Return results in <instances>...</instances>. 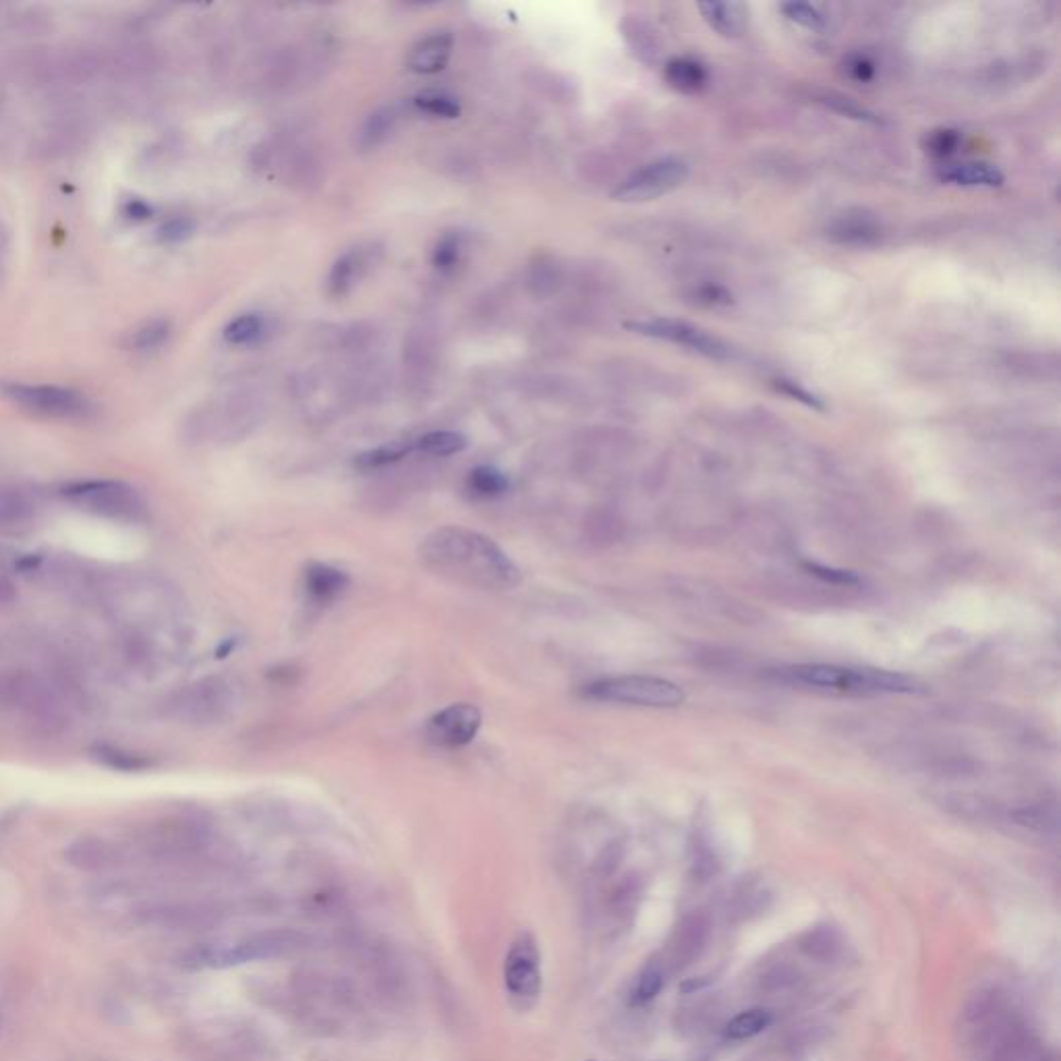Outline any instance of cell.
Returning a JSON list of instances; mask_svg holds the SVG:
<instances>
[{
    "instance_id": "9a60e30c",
    "label": "cell",
    "mask_w": 1061,
    "mask_h": 1061,
    "mask_svg": "<svg viewBox=\"0 0 1061 1061\" xmlns=\"http://www.w3.org/2000/svg\"><path fill=\"white\" fill-rule=\"evenodd\" d=\"M347 589H349L347 572H342L328 564H320V562H313L307 566L305 591L313 601H318V604H330V601L338 599Z\"/></svg>"
},
{
    "instance_id": "8fae6325",
    "label": "cell",
    "mask_w": 1061,
    "mask_h": 1061,
    "mask_svg": "<svg viewBox=\"0 0 1061 1061\" xmlns=\"http://www.w3.org/2000/svg\"><path fill=\"white\" fill-rule=\"evenodd\" d=\"M481 722V711L475 705L454 703L429 718L425 736L440 749H461L475 740Z\"/></svg>"
},
{
    "instance_id": "e575fe53",
    "label": "cell",
    "mask_w": 1061,
    "mask_h": 1061,
    "mask_svg": "<svg viewBox=\"0 0 1061 1061\" xmlns=\"http://www.w3.org/2000/svg\"><path fill=\"white\" fill-rule=\"evenodd\" d=\"M778 390L784 392V394H788V396H792V398H796V400H800V403H805V405L813 407V409H823V403H821V400H819L815 394H811L809 390L800 388L796 382L778 380Z\"/></svg>"
},
{
    "instance_id": "603a6c76",
    "label": "cell",
    "mask_w": 1061,
    "mask_h": 1061,
    "mask_svg": "<svg viewBox=\"0 0 1061 1061\" xmlns=\"http://www.w3.org/2000/svg\"><path fill=\"white\" fill-rule=\"evenodd\" d=\"M413 450V446L409 444H403V442H392V444H384V446H378V448H371L363 454L357 456L355 465L363 471H371V469H382V467H388V465H394L398 461H403V458Z\"/></svg>"
},
{
    "instance_id": "4dcf8cb0",
    "label": "cell",
    "mask_w": 1061,
    "mask_h": 1061,
    "mask_svg": "<svg viewBox=\"0 0 1061 1061\" xmlns=\"http://www.w3.org/2000/svg\"><path fill=\"white\" fill-rule=\"evenodd\" d=\"M415 104L429 112L434 114V117H444V119H454L458 117V104L450 98V96H444V94H425V96H419L415 100Z\"/></svg>"
},
{
    "instance_id": "ffe728a7",
    "label": "cell",
    "mask_w": 1061,
    "mask_h": 1061,
    "mask_svg": "<svg viewBox=\"0 0 1061 1061\" xmlns=\"http://www.w3.org/2000/svg\"><path fill=\"white\" fill-rule=\"evenodd\" d=\"M361 270H363V255H361V251L344 253L340 260H336V264L332 266V272H330V278H328L330 293L334 297L347 295L353 289V284L357 282Z\"/></svg>"
},
{
    "instance_id": "d590c367",
    "label": "cell",
    "mask_w": 1061,
    "mask_h": 1061,
    "mask_svg": "<svg viewBox=\"0 0 1061 1061\" xmlns=\"http://www.w3.org/2000/svg\"><path fill=\"white\" fill-rule=\"evenodd\" d=\"M956 143H958V135L956 133L941 131V133L933 135L929 148H931L933 154H948V152H952L956 148Z\"/></svg>"
},
{
    "instance_id": "d4e9b609",
    "label": "cell",
    "mask_w": 1061,
    "mask_h": 1061,
    "mask_svg": "<svg viewBox=\"0 0 1061 1061\" xmlns=\"http://www.w3.org/2000/svg\"><path fill=\"white\" fill-rule=\"evenodd\" d=\"M264 330H266V324L260 315L249 313V315H239V318H235L231 324H228L224 330V338L226 342L243 347V344H251L255 340H260Z\"/></svg>"
},
{
    "instance_id": "f546056e",
    "label": "cell",
    "mask_w": 1061,
    "mask_h": 1061,
    "mask_svg": "<svg viewBox=\"0 0 1061 1061\" xmlns=\"http://www.w3.org/2000/svg\"><path fill=\"white\" fill-rule=\"evenodd\" d=\"M168 322L164 320H154V322H148L146 326H141L139 330H135V336H133V347L137 351H152V349H158L160 344L168 338Z\"/></svg>"
},
{
    "instance_id": "836d02e7",
    "label": "cell",
    "mask_w": 1061,
    "mask_h": 1061,
    "mask_svg": "<svg viewBox=\"0 0 1061 1061\" xmlns=\"http://www.w3.org/2000/svg\"><path fill=\"white\" fill-rule=\"evenodd\" d=\"M807 568L811 570V575L823 579V581H829L834 585H856L858 579L852 575V572H844V570H834V568H827V566H819V564H807Z\"/></svg>"
},
{
    "instance_id": "44dd1931",
    "label": "cell",
    "mask_w": 1061,
    "mask_h": 1061,
    "mask_svg": "<svg viewBox=\"0 0 1061 1061\" xmlns=\"http://www.w3.org/2000/svg\"><path fill=\"white\" fill-rule=\"evenodd\" d=\"M666 979H668V970L664 966V962L659 958H653L645 964V968L639 972V977L633 985V991H630V999H633V1003H647L651 1001L653 997L659 995V991L664 989L666 985Z\"/></svg>"
},
{
    "instance_id": "e0dca14e",
    "label": "cell",
    "mask_w": 1061,
    "mask_h": 1061,
    "mask_svg": "<svg viewBox=\"0 0 1061 1061\" xmlns=\"http://www.w3.org/2000/svg\"><path fill=\"white\" fill-rule=\"evenodd\" d=\"M699 11L711 30L724 38H736L744 30L747 13L738 3H701Z\"/></svg>"
},
{
    "instance_id": "3957f363",
    "label": "cell",
    "mask_w": 1061,
    "mask_h": 1061,
    "mask_svg": "<svg viewBox=\"0 0 1061 1061\" xmlns=\"http://www.w3.org/2000/svg\"><path fill=\"white\" fill-rule=\"evenodd\" d=\"M305 945V937L297 931H262L241 939L199 945L189 954L187 962L193 968H231L249 962H262L282 958L299 952Z\"/></svg>"
},
{
    "instance_id": "ac0fdd59",
    "label": "cell",
    "mask_w": 1061,
    "mask_h": 1061,
    "mask_svg": "<svg viewBox=\"0 0 1061 1061\" xmlns=\"http://www.w3.org/2000/svg\"><path fill=\"white\" fill-rule=\"evenodd\" d=\"M798 948L805 952L809 958H815L819 962L834 960L842 950V937L834 927L819 925L802 933L798 939Z\"/></svg>"
},
{
    "instance_id": "d6a6232c",
    "label": "cell",
    "mask_w": 1061,
    "mask_h": 1061,
    "mask_svg": "<svg viewBox=\"0 0 1061 1061\" xmlns=\"http://www.w3.org/2000/svg\"><path fill=\"white\" fill-rule=\"evenodd\" d=\"M782 11L786 13V17L798 25H805L809 27V30H819V27H823V15L811 7V5H802V3H792V5H784Z\"/></svg>"
},
{
    "instance_id": "484cf974",
    "label": "cell",
    "mask_w": 1061,
    "mask_h": 1061,
    "mask_svg": "<svg viewBox=\"0 0 1061 1061\" xmlns=\"http://www.w3.org/2000/svg\"><path fill=\"white\" fill-rule=\"evenodd\" d=\"M469 487L477 496H500L506 492L508 479L494 467H477L469 473Z\"/></svg>"
},
{
    "instance_id": "30bf717a",
    "label": "cell",
    "mask_w": 1061,
    "mask_h": 1061,
    "mask_svg": "<svg viewBox=\"0 0 1061 1061\" xmlns=\"http://www.w3.org/2000/svg\"><path fill=\"white\" fill-rule=\"evenodd\" d=\"M231 705L233 697L226 682L210 678L189 686L172 703V709H175L179 720L191 724H212L224 718Z\"/></svg>"
},
{
    "instance_id": "d6986e66",
    "label": "cell",
    "mask_w": 1061,
    "mask_h": 1061,
    "mask_svg": "<svg viewBox=\"0 0 1061 1061\" xmlns=\"http://www.w3.org/2000/svg\"><path fill=\"white\" fill-rule=\"evenodd\" d=\"M666 79L674 90L695 94L707 83V71L693 59H674L666 65Z\"/></svg>"
},
{
    "instance_id": "4316f807",
    "label": "cell",
    "mask_w": 1061,
    "mask_h": 1061,
    "mask_svg": "<svg viewBox=\"0 0 1061 1061\" xmlns=\"http://www.w3.org/2000/svg\"><path fill=\"white\" fill-rule=\"evenodd\" d=\"M94 757L106 765V767H112V769H119V771H141L150 767V759H146L143 755H137V753H131V751H123V749H117V747H98L94 751Z\"/></svg>"
},
{
    "instance_id": "7a4b0ae2",
    "label": "cell",
    "mask_w": 1061,
    "mask_h": 1061,
    "mask_svg": "<svg viewBox=\"0 0 1061 1061\" xmlns=\"http://www.w3.org/2000/svg\"><path fill=\"white\" fill-rule=\"evenodd\" d=\"M790 676L817 691L834 695H910L919 693L921 684L900 672L844 668L831 664H802L790 670Z\"/></svg>"
},
{
    "instance_id": "1f68e13d",
    "label": "cell",
    "mask_w": 1061,
    "mask_h": 1061,
    "mask_svg": "<svg viewBox=\"0 0 1061 1061\" xmlns=\"http://www.w3.org/2000/svg\"><path fill=\"white\" fill-rule=\"evenodd\" d=\"M458 255H461V243H458V237L446 235L444 239H440V243L434 249V266L442 272H448L458 264Z\"/></svg>"
},
{
    "instance_id": "6da1fadb",
    "label": "cell",
    "mask_w": 1061,
    "mask_h": 1061,
    "mask_svg": "<svg viewBox=\"0 0 1061 1061\" xmlns=\"http://www.w3.org/2000/svg\"><path fill=\"white\" fill-rule=\"evenodd\" d=\"M421 560L444 577L487 591H508L521 583V570L498 543L465 527H442L421 543Z\"/></svg>"
},
{
    "instance_id": "5bb4252c",
    "label": "cell",
    "mask_w": 1061,
    "mask_h": 1061,
    "mask_svg": "<svg viewBox=\"0 0 1061 1061\" xmlns=\"http://www.w3.org/2000/svg\"><path fill=\"white\" fill-rule=\"evenodd\" d=\"M450 52L452 36L448 32L429 34L411 48L409 67L419 75H434L446 67Z\"/></svg>"
},
{
    "instance_id": "4fadbf2b",
    "label": "cell",
    "mask_w": 1061,
    "mask_h": 1061,
    "mask_svg": "<svg viewBox=\"0 0 1061 1061\" xmlns=\"http://www.w3.org/2000/svg\"><path fill=\"white\" fill-rule=\"evenodd\" d=\"M709 935H711V923H709L707 914H703L701 910L686 914L684 919L676 925L668 941L666 952L662 954V958H659L664 962L668 974L682 972L684 968L697 962L707 948Z\"/></svg>"
},
{
    "instance_id": "7c38bea8",
    "label": "cell",
    "mask_w": 1061,
    "mask_h": 1061,
    "mask_svg": "<svg viewBox=\"0 0 1061 1061\" xmlns=\"http://www.w3.org/2000/svg\"><path fill=\"white\" fill-rule=\"evenodd\" d=\"M626 328L637 332V334L649 336V338H659V340H668V342H674V344H682V347L691 349V351H695L699 355H705L709 359H728L730 357V349L726 347V344L720 338H715V336L707 334L705 330L686 324V322H680V320L630 322V324H626Z\"/></svg>"
},
{
    "instance_id": "7402d4cb",
    "label": "cell",
    "mask_w": 1061,
    "mask_h": 1061,
    "mask_svg": "<svg viewBox=\"0 0 1061 1061\" xmlns=\"http://www.w3.org/2000/svg\"><path fill=\"white\" fill-rule=\"evenodd\" d=\"M773 1022V1014L763 1008H753L734 1016L726 1026V1037L730 1041L753 1039Z\"/></svg>"
},
{
    "instance_id": "f35d334b",
    "label": "cell",
    "mask_w": 1061,
    "mask_h": 1061,
    "mask_svg": "<svg viewBox=\"0 0 1061 1061\" xmlns=\"http://www.w3.org/2000/svg\"><path fill=\"white\" fill-rule=\"evenodd\" d=\"M11 589H13V587H11V583H9V581H7V579H5L3 575H0V604H3V601H5V599H9V597H11Z\"/></svg>"
},
{
    "instance_id": "ab89813d",
    "label": "cell",
    "mask_w": 1061,
    "mask_h": 1061,
    "mask_svg": "<svg viewBox=\"0 0 1061 1061\" xmlns=\"http://www.w3.org/2000/svg\"><path fill=\"white\" fill-rule=\"evenodd\" d=\"M3 251H5V241H3V233H0V262H3Z\"/></svg>"
},
{
    "instance_id": "74e56055",
    "label": "cell",
    "mask_w": 1061,
    "mask_h": 1061,
    "mask_svg": "<svg viewBox=\"0 0 1061 1061\" xmlns=\"http://www.w3.org/2000/svg\"><path fill=\"white\" fill-rule=\"evenodd\" d=\"M852 69L856 71V77H858V79H869L871 73H873L871 65H869L867 61H863V59H858V61L852 65Z\"/></svg>"
},
{
    "instance_id": "8d00e7d4",
    "label": "cell",
    "mask_w": 1061,
    "mask_h": 1061,
    "mask_svg": "<svg viewBox=\"0 0 1061 1061\" xmlns=\"http://www.w3.org/2000/svg\"><path fill=\"white\" fill-rule=\"evenodd\" d=\"M164 233H166V239H183L189 235V226L185 222H172L170 226H164Z\"/></svg>"
},
{
    "instance_id": "52a82bcc",
    "label": "cell",
    "mask_w": 1061,
    "mask_h": 1061,
    "mask_svg": "<svg viewBox=\"0 0 1061 1061\" xmlns=\"http://www.w3.org/2000/svg\"><path fill=\"white\" fill-rule=\"evenodd\" d=\"M63 494L75 506L121 523H137L146 512L141 496L121 481H83L65 487Z\"/></svg>"
},
{
    "instance_id": "9c48e42d",
    "label": "cell",
    "mask_w": 1061,
    "mask_h": 1061,
    "mask_svg": "<svg viewBox=\"0 0 1061 1061\" xmlns=\"http://www.w3.org/2000/svg\"><path fill=\"white\" fill-rule=\"evenodd\" d=\"M9 398L21 409L50 419H85L92 413V405L83 394L59 386H27L15 384L7 388Z\"/></svg>"
},
{
    "instance_id": "f1b7e54d",
    "label": "cell",
    "mask_w": 1061,
    "mask_h": 1061,
    "mask_svg": "<svg viewBox=\"0 0 1061 1061\" xmlns=\"http://www.w3.org/2000/svg\"><path fill=\"white\" fill-rule=\"evenodd\" d=\"M69 858L73 860V865L77 867H100L104 860L108 858V850L102 842L98 840H79L71 846L69 850Z\"/></svg>"
},
{
    "instance_id": "83f0119b",
    "label": "cell",
    "mask_w": 1061,
    "mask_h": 1061,
    "mask_svg": "<svg viewBox=\"0 0 1061 1061\" xmlns=\"http://www.w3.org/2000/svg\"><path fill=\"white\" fill-rule=\"evenodd\" d=\"M392 123H394V114L392 110H378L371 114V117L367 119V123L363 125L361 129V146L363 148H376L378 143L390 133L392 129Z\"/></svg>"
},
{
    "instance_id": "cb8c5ba5",
    "label": "cell",
    "mask_w": 1061,
    "mask_h": 1061,
    "mask_svg": "<svg viewBox=\"0 0 1061 1061\" xmlns=\"http://www.w3.org/2000/svg\"><path fill=\"white\" fill-rule=\"evenodd\" d=\"M465 446H467V440L461 434H456V432H432V434L419 438L413 448L423 452V454H429V456H452L456 452L465 450Z\"/></svg>"
},
{
    "instance_id": "277c9868",
    "label": "cell",
    "mask_w": 1061,
    "mask_h": 1061,
    "mask_svg": "<svg viewBox=\"0 0 1061 1061\" xmlns=\"http://www.w3.org/2000/svg\"><path fill=\"white\" fill-rule=\"evenodd\" d=\"M1022 1016L1014 1008L1010 995L1001 989H981L974 993L960 1012L958 1037L960 1045L977 1055L987 1051L1018 1022Z\"/></svg>"
},
{
    "instance_id": "2e32d148",
    "label": "cell",
    "mask_w": 1061,
    "mask_h": 1061,
    "mask_svg": "<svg viewBox=\"0 0 1061 1061\" xmlns=\"http://www.w3.org/2000/svg\"><path fill=\"white\" fill-rule=\"evenodd\" d=\"M941 181L962 185V187H999L1003 181V172L989 162H964L945 168L941 172Z\"/></svg>"
},
{
    "instance_id": "ba28073f",
    "label": "cell",
    "mask_w": 1061,
    "mask_h": 1061,
    "mask_svg": "<svg viewBox=\"0 0 1061 1061\" xmlns=\"http://www.w3.org/2000/svg\"><path fill=\"white\" fill-rule=\"evenodd\" d=\"M688 179V164L682 158H659L637 172H633L628 179H624L618 189L612 193L616 202L624 204H641L651 202V199L662 197L674 189H678Z\"/></svg>"
},
{
    "instance_id": "5b68a950",
    "label": "cell",
    "mask_w": 1061,
    "mask_h": 1061,
    "mask_svg": "<svg viewBox=\"0 0 1061 1061\" xmlns=\"http://www.w3.org/2000/svg\"><path fill=\"white\" fill-rule=\"evenodd\" d=\"M585 695L595 701L655 709H672L684 703V691L678 684L666 678L639 674L595 680L585 688Z\"/></svg>"
},
{
    "instance_id": "8992f818",
    "label": "cell",
    "mask_w": 1061,
    "mask_h": 1061,
    "mask_svg": "<svg viewBox=\"0 0 1061 1061\" xmlns=\"http://www.w3.org/2000/svg\"><path fill=\"white\" fill-rule=\"evenodd\" d=\"M504 987L510 1006L519 1012L531 1010L541 997V952L535 937L527 931L516 935L510 943L504 960Z\"/></svg>"
}]
</instances>
